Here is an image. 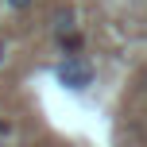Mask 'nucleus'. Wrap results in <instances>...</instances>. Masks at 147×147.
I'll list each match as a JSON object with an SVG mask.
<instances>
[{
	"label": "nucleus",
	"instance_id": "f03ea898",
	"mask_svg": "<svg viewBox=\"0 0 147 147\" xmlns=\"http://www.w3.org/2000/svg\"><path fill=\"white\" fill-rule=\"evenodd\" d=\"M51 31H54V39L58 35H66V31H78V12L66 4V8H58V12L51 16Z\"/></svg>",
	"mask_w": 147,
	"mask_h": 147
},
{
	"label": "nucleus",
	"instance_id": "7ed1b4c3",
	"mask_svg": "<svg viewBox=\"0 0 147 147\" xmlns=\"http://www.w3.org/2000/svg\"><path fill=\"white\" fill-rule=\"evenodd\" d=\"M58 47L66 54H78L81 47H85V39H81V31H66V35H58Z\"/></svg>",
	"mask_w": 147,
	"mask_h": 147
},
{
	"label": "nucleus",
	"instance_id": "423d86ee",
	"mask_svg": "<svg viewBox=\"0 0 147 147\" xmlns=\"http://www.w3.org/2000/svg\"><path fill=\"white\" fill-rule=\"evenodd\" d=\"M4 58H8V43H4V35H0V66H4Z\"/></svg>",
	"mask_w": 147,
	"mask_h": 147
},
{
	"label": "nucleus",
	"instance_id": "20e7f679",
	"mask_svg": "<svg viewBox=\"0 0 147 147\" xmlns=\"http://www.w3.org/2000/svg\"><path fill=\"white\" fill-rule=\"evenodd\" d=\"M4 4H8V8H12V12H27V8H31V4H35V0H4Z\"/></svg>",
	"mask_w": 147,
	"mask_h": 147
},
{
	"label": "nucleus",
	"instance_id": "f257e3e1",
	"mask_svg": "<svg viewBox=\"0 0 147 147\" xmlns=\"http://www.w3.org/2000/svg\"><path fill=\"white\" fill-rule=\"evenodd\" d=\"M54 78H58L66 89H89L93 78H97V70H93V62L81 58V54H66V58L54 62Z\"/></svg>",
	"mask_w": 147,
	"mask_h": 147
},
{
	"label": "nucleus",
	"instance_id": "0eeeda50",
	"mask_svg": "<svg viewBox=\"0 0 147 147\" xmlns=\"http://www.w3.org/2000/svg\"><path fill=\"white\" fill-rule=\"evenodd\" d=\"M140 89H143V93H147V70L140 74Z\"/></svg>",
	"mask_w": 147,
	"mask_h": 147
},
{
	"label": "nucleus",
	"instance_id": "39448f33",
	"mask_svg": "<svg viewBox=\"0 0 147 147\" xmlns=\"http://www.w3.org/2000/svg\"><path fill=\"white\" fill-rule=\"evenodd\" d=\"M8 136H12V128H8L4 120H0V147H8Z\"/></svg>",
	"mask_w": 147,
	"mask_h": 147
}]
</instances>
